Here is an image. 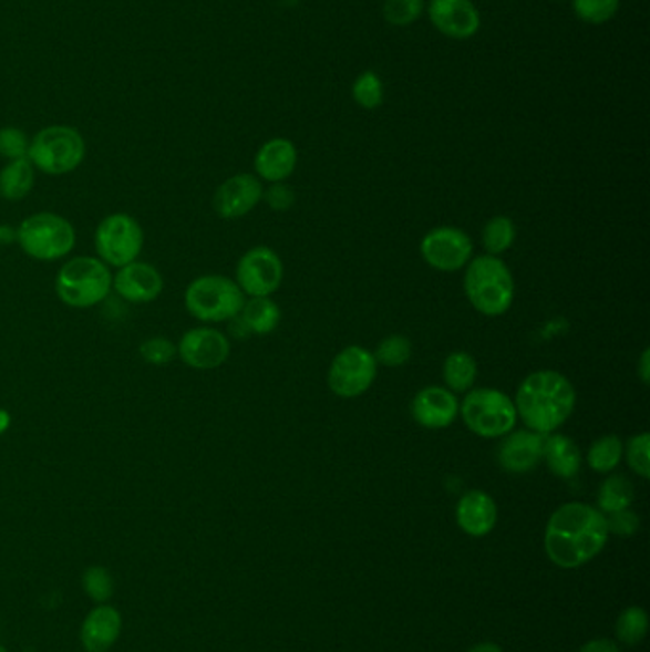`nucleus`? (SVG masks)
Wrapping results in <instances>:
<instances>
[{"instance_id":"9b49d317","label":"nucleus","mask_w":650,"mask_h":652,"mask_svg":"<svg viewBox=\"0 0 650 652\" xmlns=\"http://www.w3.org/2000/svg\"><path fill=\"white\" fill-rule=\"evenodd\" d=\"M282 261L275 250L267 247L250 248L237 263V284L243 294L267 298L281 287Z\"/></svg>"},{"instance_id":"e433bc0d","label":"nucleus","mask_w":650,"mask_h":652,"mask_svg":"<svg viewBox=\"0 0 650 652\" xmlns=\"http://www.w3.org/2000/svg\"><path fill=\"white\" fill-rule=\"evenodd\" d=\"M424 0H385V20L393 25H409L422 14Z\"/></svg>"},{"instance_id":"ddd939ff","label":"nucleus","mask_w":650,"mask_h":652,"mask_svg":"<svg viewBox=\"0 0 650 652\" xmlns=\"http://www.w3.org/2000/svg\"><path fill=\"white\" fill-rule=\"evenodd\" d=\"M231 343L224 332L216 329H192L179 338L178 358L195 371H214L226 363Z\"/></svg>"},{"instance_id":"a211bd4d","label":"nucleus","mask_w":650,"mask_h":652,"mask_svg":"<svg viewBox=\"0 0 650 652\" xmlns=\"http://www.w3.org/2000/svg\"><path fill=\"white\" fill-rule=\"evenodd\" d=\"M544 435L520 430V432L507 433L498 448V462L509 474H527L540 464L544 458Z\"/></svg>"},{"instance_id":"2eb2a0df","label":"nucleus","mask_w":650,"mask_h":652,"mask_svg":"<svg viewBox=\"0 0 650 652\" xmlns=\"http://www.w3.org/2000/svg\"><path fill=\"white\" fill-rule=\"evenodd\" d=\"M124 620L117 607L94 604L84 617L79 641L86 652H110L123 635Z\"/></svg>"},{"instance_id":"6ab92c4d","label":"nucleus","mask_w":650,"mask_h":652,"mask_svg":"<svg viewBox=\"0 0 650 652\" xmlns=\"http://www.w3.org/2000/svg\"><path fill=\"white\" fill-rule=\"evenodd\" d=\"M430 18L441 33L452 39L473 37L481 23L472 0H432Z\"/></svg>"},{"instance_id":"c9c22d12","label":"nucleus","mask_w":650,"mask_h":652,"mask_svg":"<svg viewBox=\"0 0 650 652\" xmlns=\"http://www.w3.org/2000/svg\"><path fill=\"white\" fill-rule=\"evenodd\" d=\"M649 448H650V435L649 433H639L636 437H631L628 443V464L631 469L639 475L641 479H649L650 464H649Z\"/></svg>"},{"instance_id":"a878e982","label":"nucleus","mask_w":650,"mask_h":652,"mask_svg":"<svg viewBox=\"0 0 650 652\" xmlns=\"http://www.w3.org/2000/svg\"><path fill=\"white\" fill-rule=\"evenodd\" d=\"M443 376L451 392H467L475 384L477 363L466 351H454L443 364Z\"/></svg>"},{"instance_id":"412c9836","label":"nucleus","mask_w":650,"mask_h":652,"mask_svg":"<svg viewBox=\"0 0 650 652\" xmlns=\"http://www.w3.org/2000/svg\"><path fill=\"white\" fill-rule=\"evenodd\" d=\"M296 163L298 153L295 144L285 137H275L261 145L260 152L254 158V168L261 179L281 184L282 179H287L295 172Z\"/></svg>"},{"instance_id":"7ed1b4c3","label":"nucleus","mask_w":650,"mask_h":652,"mask_svg":"<svg viewBox=\"0 0 650 652\" xmlns=\"http://www.w3.org/2000/svg\"><path fill=\"white\" fill-rule=\"evenodd\" d=\"M467 300L486 317L504 315L514 303V277L498 256H479L467 266Z\"/></svg>"},{"instance_id":"cd10ccee","label":"nucleus","mask_w":650,"mask_h":652,"mask_svg":"<svg viewBox=\"0 0 650 652\" xmlns=\"http://www.w3.org/2000/svg\"><path fill=\"white\" fill-rule=\"evenodd\" d=\"M81 588L92 603H110L113 591H115V580H113L110 569H105L102 565H90L81 577Z\"/></svg>"},{"instance_id":"f257e3e1","label":"nucleus","mask_w":650,"mask_h":652,"mask_svg":"<svg viewBox=\"0 0 650 652\" xmlns=\"http://www.w3.org/2000/svg\"><path fill=\"white\" fill-rule=\"evenodd\" d=\"M607 540L605 514L582 501H570L549 517L544 546L551 563L561 569H578L599 556Z\"/></svg>"},{"instance_id":"c85d7f7f","label":"nucleus","mask_w":650,"mask_h":652,"mask_svg":"<svg viewBox=\"0 0 650 652\" xmlns=\"http://www.w3.org/2000/svg\"><path fill=\"white\" fill-rule=\"evenodd\" d=\"M514 242L515 226L507 216H494L493 220L486 221L485 229H483V245H485L488 255H504Z\"/></svg>"},{"instance_id":"bb28decb","label":"nucleus","mask_w":650,"mask_h":652,"mask_svg":"<svg viewBox=\"0 0 650 652\" xmlns=\"http://www.w3.org/2000/svg\"><path fill=\"white\" fill-rule=\"evenodd\" d=\"M623 443L617 435H605L589 446L588 464L597 474H609L622 460Z\"/></svg>"},{"instance_id":"37998d69","label":"nucleus","mask_w":650,"mask_h":652,"mask_svg":"<svg viewBox=\"0 0 650 652\" xmlns=\"http://www.w3.org/2000/svg\"><path fill=\"white\" fill-rule=\"evenodd\" d=\"M10 426H12V416H10V412H8L7 408H0V437L10 430Z\"/></svg>"},{"instance_id":"4be33fe9","label":"nucleus","mask_w":650,"mask_h":652,"mask_svg":"<svg viewBox=\"0 0 650 652\" xmlns=\"http://www.w3.org/2000/svg\"><path fill=\"white\" fill-rule=\"evenodd\" d=\"M544 458L548 462L549 472L561 479H572L582 466L580 448L567 435L548 437L544 443Z\"/></svg>"},{"instance_id":"aec40b11","label":"nucleus","mask_w":650,"mask_h":652,"mask_svg":"<svg viewBox=\"0 0 650 652\" xmlns=\"http://www.w3.org/2000/svg\"><path fill=\"white\" fill-rule=\"evenodd\" d=\"M456 521L460 529L466 535L486 536L496 527L498 521V508L493 496L486 495L483 490H470L462 496L456 506Z\"/></svg>"},{"instance_id":"dca6fc26","label":"nucleus","mask_w":650,"mask_h":652,"mask_svg":"<svg viewBox=\"0 0 650 652\" xmlns=\"http://www.w3.org/2000/svg\"><path fill=\"white\" fill-rule=\"evenodd\" d=\"M113 289L124 298L126 302L149 303L155 302L163 289L165 281L157 268L145 261H132L124 268H118L113 277Z\"/></svg>"},{"instance_id":"7c9ffc66","label":"nucleus","mask_w":650,"mask_h":652,"mask_svg":"<svg viewBox=\"0 0 650 652\" xmlns=\"http://www.w3.org/2000/svg\"><path fill=\"white\" fill-rule=\"evenodd\" d=\"M411 340L393 334V337L384 338L378 345L376 353H372V355L376 359V363L384 364V366H401L411 359Z\"/></svg>"},{"instance_id":"b1692460","label":"nucleus","mask_w":650,"mask_h":652,"mask_svg":"<svg viewBox=\"0 0 650 652\" xmlns=\"http://www.w3.org/2000/svg\"><path fill=\"white\" fill-rule=\"evenodd\" d=\"M240 321L247 324L250 334H269L279 327L281 309L269 298H252L243 306L239 313Z\"/></svg>"},{"instance_id":"20e7f679","label":"nucleus","mask_w":650,"mask_h":652,"mask_svg":"<svg viewBox=\"0 0 650 652\" xmlns=\"http://www.w3.org/2000/svg\"><path fill=\"white\" fill-rule=\"evenodd\" d=\"M113 289V275L100 258L79 256L55 275V294L69 308L89 309L102 303Z\"/></svg>"},{"instance_id":"72a5a7b5","label":"nucleus","mask_w":650,"mask_h":652,"mask_svg":"<svg viewBox=\"0 0 650 652\" xmlns=\"http://www.w3.org/2000/svg\"><path fill=\"white\" fill-rule=\"evenodd\" d=\"M572 7L580 20L588 23H605L610 18H615L620 0H575Z\"/></svg>"},{"instance_id":"473e14b6","label":"nucleus","mask_w":650,"mask_h":652,"mask_svg":"<svg viewBox=\"0 0 650 652\" xmlns=\"http://www.w3.org/2000/svg\"><path fill=\"white\" fill-rule=\"evenodd\" d=\"M353 97L364 110H376L382 105L384 89H382V81L378 79L376 73L369 71L357 79L353 84Z\"/></svg>"},{"instance_id":"39448f33","label":"nucleus","mask_w":650,"mask_h":652,"mask_svg":"<svg viewBox=\"0 0 650 652\" xmlns=\"http://www.w3.org/2000/svg\"><path fill=\"white\" fill-rule=\"evenodd\" d=\"M185 309L200 323H224L239 315L245 294L237 282L224 275H203L189 282L184 296Z\"/></svg>"},{"instance_id":"0eeeda50","label":"nucleus","mask_w":650,"mask_h":652,"mask_svg":"<svg viewBox=\"0 0 650 652\" xmlns=\"http://www.w3.org/2000/svg\"><path fill=\"white\" fill-rule=\"evenodd\" d=\"M75 242V227L60 214H31L18 227V245L33 260H62Z\"/></svg>"},{"instance_id":"6e6552de","label":"nucleus","mask_w":650,"mask_h":652,"mask_svg":"<svg viewBox=\"0 0 650 652\" xmlns=\"http://www.w3.org/2000/svg\"><path fill=\"white\" fill-rule=\"evenodd\" d=\"M460 412L467 430L485 439H496L514 432L519 418L514 401L493 387L472 390L462 401Z\"/></svg>"},{"instance_id":"f3484780","label":"nucleus","mask_w":650,"mask_h":652,"mask_svg":"<svg viewBox=\"0 0 650 652\" xmlns=\"http://www.w3.org/2000/svg\"><path fill=\"white\" fill-rule=\"evenodd\" d=\"M458 411L456 395L451 390L437 387V385H430L422 392H417L416 397L412 401V418L416 424L427 427V430L451 426L458 416Z\"/></svg>"},{"instance_id":"79ce46f5","label":"nucleus","mask_w":650,"mask_h":652,"mask_svg":"<svg viewBox=\"0 0 650 652\" xmlns=\"http://www.w3.org/2000/svg\"><path fill=\"white\" fill-rule=\"evenodd\" d=\"M639 376L644 385L650 382V350H644L643 355L639 359Z\"/></svg>"},{"instance_id":"f03ea898","label":"nucleus","mask_w":650,"mask_h":652,"mask_svg":"<svg viewBox=\"0 0 650 652\" xmlns=\"http://www.w3.org/2000/svg\"><path fill=\"white\" fill-rule=\"evenodd\" d=\"M514 405L530 432L549 435L575 412V387L559 372H533L519 385Z\"/></svg>"},{"instance_id":"2f4dec72","label":"nucleus","mask_w":650,"mask_h":652,"mask_svg":"<svg viewBox=\"0 0 650 652\" xmlns=\"http://www.w3.org/2000/svg\"><path fill=\"white\" fill-rule=\"evenodd\" d=\"M140 358L144 359L145 363L165 366L178 358V345L165 337H151L140 345Z\"/></svg>"},{"instance_id":"ea45409f","label":"nucleus","mask_w":650,"mask_h":652,"mask_svg":"<svg viewBox=\"0 0 650 652\" xmlns=\"http://www.w3.org/2000/svg\"><path fill=\"white\" fill-rule=\"evenodd\" d=\"M578 652H620V649L610 639H594V641L586 643Z\"/></svg>"},{"instance_id":"c756f323","label":"nucleus","mask_w":650,"mask_h":652,"mask_svg":"<svg viewBox=\"0 0 650 652\" xmlns=\"http://www.w3.org/2000/svg\"><path fill=\"white\" fill-rule=\"evenodd\" d=\"M617 639L623 645H637L649 632V614L641 607H628L617 620Z\"/></svg>"},{"instance_id":"a19ab883","label":"nucleus","mask_w":650,"mask_h":652,"mask_svg":"<svg viewBox=\"0 0 650 652\" xmlns=\"http://www.w3.org/2000/svg\"><path fill=\"white\" fill-rule=\"evenodd\" d=\"M18 242V227L0 224V247H10Z\"/></svg>"},{"instance_id":"c03bdc74","label":"nucleus","mask_w":650,"mask_h":652,"mask_svg":"<svg viewBox=\"0 0 650 652\" xmlns=\"http://www.w3.org/2000/svg\"><path fill=\"white\" fill-rule=\"evenodd\" d=\"M470 652H504L502 651V646L496 645V643H479V645L473 646L472 651Z\"/></svg>"},{"instance_id":"4c0bfd02","label":"nucleus","mask_w":650,"mask_h":652,"mask_svg":"<svg viewBox=\"0 0 650 652\" xmlns=\"http://www.w3.org/2000/svg\"><path fill=\"white\" fill-rule=\"evenodd\" d=\"M605 519H607L609 535L631 536L639 530V517L630 508L609 514V517H605Z\"/></svg>"},{"instance_id":"1a4fd4ad","label":"nucleus","mask_w":650,"mask_h":652,"mask_svg":"<svg viewBox=\"0 0 650 652\" xmlns=\"http://www.w3.org/2000/svg\"><path fill=\"white\" fill-rule=\"evenodd\" d=\"M94 247L107 268H124L142 252L144 229L131 214H110L97 226Z\"/></svg>"},{"instance_id":"a18cd8bd","label":"nucleus","mask_w":650,"mask_h":652,"mask_svg":"<svg viewBox=\"0 0 650 652\" xmlns=\"http://www.w3.org/2000/svg\"><path fill=\"white\" fill-rule=\"evenodd\" d=\"M0 652H10V651H8L7 646L0 645Z\"/></svg>"},{"instance_id":"f8f14e48","label":"nucleus","mask_w":650,"mask_h":652,"mask_svg":"<svg viewBox=\"0 0 650 652\" xmlns=\"http://www.w3.org/2000/svg\"><path fill=\"white\" fill-rule=\"evenodd\" d=\"M422 256L437 271H458L473 255V242L458 227H435L422 240Z\"/></svg>"},{"instance_id":"f704fd0d","label":"nucleus","mask_w":650,"mask_h":652,"mask_svg":"<svg viewBox=\"0 0 650 652\" xmlns=\"http://www.w3.org/2000/svg\"><path fill=\"white\" fill-rule=\"evenodd\" d=\"M28 134L16 128V126H7L0 128V157L8 158V161H16V158H25L29 153Z\"/></svg>"},{"instance_id":"423d86ee","label":"nucleus","mask_w":650,"mask_h":652,"mask_svg":"<svg viewBox=\"0 0 650 652\" xmlns=\"http://www.w3.org/2000/svg\"><path fill=\"white\" fill-rule=\"evenodd\" d=\"M86 144L81 132L73 126L54 124L34 134L29 144L28 158L34 170L49 176H65L83 165Z\"/></svg>"},{"instance_id":"5701e85b","label":"nucleus","mask_w":650,"mask_h":652,"mask_svg":"<svg viewBox=\"0 0 650 652\" xmlns=\"http://www.w3.org/2000/svg\"><path fill=\"white\" fill-rule=\"evenodd\" d=\"M34 166L31 161L16 158L0 170V197L4 200H21L33 192Z\"/></svg>"},{"instance_id":"4468645a","label":"nucleus","mask_w":650,"mask_h":652,"mask_svg":"<svg viewBox=\"0 0 650 652\" xmlns=\"http://www.w3.org/2000/svg\"><path fill=\"white\" fill-rule=\"evenodd\" d=\"M264 197L260 179L252 174H237L214 193V210L221 220H239L252 213Z\"/></svg>"},{"instance_id":"58836bf2","label":"nucleus","mask_w":650,"mask_h":652,"mask_svg":"<svg viewBox=\"0 0 650 652\" xmlns=\"http://www.w3.org/2000/svg\"><path fill=\"white\" fill-rule=\"evenodd\" d=\"M261 199H266L269 208H274L277 213H285V210L292 208V205H295L296 195L295 192H292V187L275 184V186L269 187V189L264 193Z\"/></svg>"},{"instance_id":"9d476101","label":"nucleus","mask_w":650,"mask_h":652,"mask_svg":"<svg viewBox=\"0 0 650 652\" xmlns=\"http://www.w3.org/2000/svg\"><path fill=\"white\" fill-rule=\"evenodd\" d=\"M376 359L361 345H350L330 364L329 385L338 397L353 399L369 392L376 380Z\"/></svg>"},{"instance_id":"393cba45","label":"nucleus","mask_w":650,"mask_h":652,"mask_svg":"<svg viewBox=\"0 0 650 652\" xmlns=\"http://www.w3.org/2000/svg\"><path fill=\"white\" fill-rule=\"evenodd\" d=\"M633 498H636V490L630 479L623 475H610L609 479L602 480L597 504L601 514H615L620 509L630 508Z\"/></svg>"}]
</instances>
